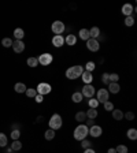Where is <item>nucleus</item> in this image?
Masks as SVG:
<instances>
[{"instance_id": "f257e3e1", "label": "nucleus", "mask_w": 137, "mask_h": 153, "mask_svg": "<svg viewBox=\"0 0 137 153\" xmlns=\"http://www.w3.org/2000/svg\"><path fill=\"white\" fill-rule=\"evenodd\" d=\"M84 73V67L82 66H71L66 70V78L67 79H77V78H81V74Z\"/></svg>"}, {"instance_id": "f03ea898", "label": "nucleus", "mask_w": 137, "mask_h": 153, "mask_svg": "<svg viewBox=\"0 0 137 153\" xmlns=\"http://www.w3.org/2000/svg\"><path fill=\"white\" fill-rule=\"evenodd\" d=\"M74 138L77 141H82V139H87V137L89 135V127H87L85 125H78L74 128Z\"/></svg>"}, {"instance_id": "7ed1b4c3", "label": "nucleus", "mask_w": 137, "mask_h": 153, "mask_svg": "<svg viewBox=\"0 0 137 153\" xmlns=\"http://www.w3.org/2000/svg\"><path fill=\"white\" fill-rule=\"evenodd\" d=\"M48 125H50L51 130H59L62 127V125H63V119H62V116L59 114H54L50 117Z\"/></svg>"}, {"instance_id": "20e7f679", "label": "nucleus", "mask_w": 137, "mask_h": 153, "mask_svg": "<svg viewBox=\"0 0 137 153\" xmlns=\"http://www.w3.org/2000/svg\"><path fill=\"white\" fill-rule=\"evenodd\" d=\"M65 29L66 26L62 21H55L51 25V30H52V33H55V36H62V33L65 32Z\"/></svg>"}, {"instance_id": "39448f33", "label": "nucleus", "mask_w": 137, "mask_h": 153, "mask_svg": "<svg viewBox=\"0 0 137 153\" xmlns=\"http://www.w3.org/2000/svg\"><path fill=\"white\" fill-rule=\"evenodd\" d=\"M51 90H52V86H51L50 83H47V82H41V83H39L37 88H36L37 94H41V96H44V94H50Z\"/></svg>"}, {"instance_id": "423d86ee", "label": "nucleus", "mask_w": 137, "mask_h": 153, "mask_svg": "<svg viewBox=\"0 0 137 153\" xmlns=\"http://www.w3.org/2000/svg\"><path fill=\"white\" fill-rule=\"evenodd\" d=\"M95 93H96V89H95V86L92 85V83L84 85L82 90H81V94H82L84 97H87V99H92V97L95 96Z\"/></svg>"}, {"instance_id": "0eeeda50", "label": "nucleus", "mask_w": 137, "mask_h": 153, "mask_svg": "<svg viewBox=\"0 0 137 153\" xmlns=\"http://www.w3.org/2000/svg\"><path fill=\"white\" fill-rule=\"evenodd\" d=\"M37 60H39V64H41V66H50V64L54 62V56L47 52V54L40 55V56L37 57Z\"/></svg>"}, {"instance_id": "6e6552de", "label": "nucleus", "mask_w": 137, "mask_h": 153, "mask_svg": "<svg viewBox=\"0 0 137 153\" xmlns=\"http://www.w3.org/2000/svg\"><path fill=\"white\" fill-rule=\"evenodd\" d=\"M108 99H110V93H108L107 89H104V88H101V89L98 90V97H96V100L99 101V104H104L106 101H108Z\"/></svg>"}, {"instance_id": "1a4fd4ad", "label": "nucleus", "mask_w": 137, "mask_h": 153, "mask_svg": "<svg viewBox=\"0 0 137 153\" xmlns=\"http://www.w3.org/2000/svg\"><path fill=\"white\" fill-rule=\"evenodd\" d=\"M87 48L90 51V52H98V51L100 49V43H99V40L89 38L87 41Z\"/></svg>"}, {"instance_id": "9d476101", "label": "nucleus", "mask_w": 137, "mask_h": 153, "mask_svg": "<svg viewBox=\"0 0 137 153\" xmlns=\"http://www.w3.org/2000/svg\"><path fill=\"white\" fill-rule=\"evenodd\" d=\"M12 49L15 54H21L25 51V43L22 40H15V41H12Z\"/></svg>"}, {"instance_id": "9b49d317", "label": "nucleus", "mask_w": 137, "mask_h": 153, "mask_svg": "<svg viewBox=\"0 0 137 153\" xmlns=\"http://www.w3.org/2000/svg\"><path fill=\"white\" fill-rule=\"evenodd\" d=\"M103 134V128L98 125H93L92 127H89V135L93 137V138H99L100 135Z\"/></svg>"}, {"instance_id": "f8f14e48", "label": "nucleus", "mask_w": 137, "mask_h": 153, "mask_svg": "<svg viewBox=\"0 0 137 153\" xmlns=\"http://www.w3.org/2000/svg\"><path fill=\"white\" fill-rule=\"evenodd\" d=\"M81 79H82L84 85H89V83H92V81H93V75H92V73L84 70V73L81 74Z\"/></svg>"}, {"instance_id": "ddd939ff", "label": "nucleus", "mask_w": 137, "mask_h": 153, "mask_svg": "<svg viewBox=\"0 0 137 153\" xmlns=\"http://www.w3.org/2000/svg\"><path fill=\"white\" fill-rule=\"evenodd\" d=\"M133 12H134V7L130 3H126L122 6V14L125 15V17H130Z\"/></svg>"}, {"instance_id": "4468645a", "label": "nucleus", "mask_w": 137, "mask_h": 153, "mask_svg": "<svg viewBox=\"0 0 137 153\" xmlns=\"http://www.w3.org/2000/svg\"><path fill=\"white\" fill-rule=\"evenodd\" d=\"M65 44V37L63 36H54L52 37V45L56 48H60Z\"/></svg>"}, {"instance_id": "2eb2a0df", "label": "nucleus", "mask_w": 137, "mask_h": 153, "mask_svg": "<svg viewBox=\"0 0 137 153\" xmlns=\"http://www.w3.org/2000/svg\"><path fill=\"white\" fill-rule=\"evenodd\" d=\"M107 90H108V93H114V94H117V93H119V90H121V86H119L118 82H110Z\"/></svg>"}, {"instance_id": "dca6fc26", "label": "nucleus", "mask_w": 137, "mask_h": 153, "mask_svg": "<svg viewBox=\"0 0 137 153\" xmlns=\"http://www.w3.org/2000/svg\"><path fill=\"white\" fill-rule=\"evenodd\" d=\"M65 44H67V45L73 46L77 44V37L74 36V34H67V36L65 37Z\"/></svg>"}, {"instance_id": "f3484780", "label": "nucleus", "mask_w": 137, "mask_h": 153, "mask_svg": "<svg viewBox=\"0 0 137 153\" xmlns=\"http://www.w3.org/2000/svg\"><path fill=\"white\" fill-rule=\"evenodd\" d=\"M78 36L81 40H84V41H88V40L90 38V34H89V29H81L78 32Z\"/></svg>"}, {"instance_id": "a211bd4d", "label": "nucleus", "mask_w": 137, "mask_h": 153, "mask_svg": "<svg viewBox=\"0 0 137 153\" xmlns=\"http://www.w3.org/2000/svg\"><path fill=\"white\" fill-rule=\"evenodd\" d=\"M26 89H28V88H26V85L23 83V82H17L15 86H14V90L17 93H19V94H21V93H25Z\"/></svg>"}, {"instance_id": "6ab92c4d", "label": "nucleus", "mask_w": 137, "mask_h": 153, "mask_svg": "<svg viewBox=\"0 0 137 153\" xmlns=\"http://www.w3.org/2000/svg\"><path fill=\"white\" fill-rule=\"evenodd\" d=\"M111 112H112V117H114V120H122L123 119V112L121 109H115V108H114Z\"/></svg>"}, {"instance_id": "aec40b11", "label": "nucleus", "mask_w": 137, "mask_h": 153, "mask_svg": "<svg viewBox=\"0 0 137 153\" xmlns=\"http://www.w3.org/2000/svg\"><path fill=\"white\" fill-rule=\"evenodd\" d=\"M89 34H90V38L98 40V37L100 36V29H99L98 26H93L92 29H89Z\"/></svg>"}, {"instance_id": "412c9836", "label": "nucleus", "mask_w": 137, "mask_h": 153, "mask_svg": "<svg viewBox=\"0 0 137 153\" xmlns=\"http://www.w3.org/2000/svg\"><path fill=\"white\" fill-rule=\"evenodd\" d=\"M82 99H84V96L81 94V92H74V93L71 94V100H73V103H76V104L81 103V101H82Z\"/></svg>"}, {"instance_id": "4be33fe9", "label": "nucleus", "mask_w": 137, "mask_h": 153, "mask_svg": "<svg viewBox=\"0 0 137 153\" xmlns=\"http://www.w3.org/2000/svg\"><path fill=\"white\" fill-rule=\"evenodd\" d=\"M85 114H87V119H96V117H98V115H99V112H98V109L89 108V109H88Z\"/></svg>"}, {"instance_id": "5701e85b", "label": "nucleus", "mask_w": 137, "mask_h": 153, "mask_svg": "<svg viewBox=\"0 0 137 153\" xmlns=\"http://www.w3.org/2000/svg\"><path fill=\"white\" fill-rule=\"evenodd\" d=\"M85 119H87V114H85L84 111H78L76 114V120L78 122V123H84Z\"/></svg>"}, {"instance_id": "b1692460", "label": "nucleus", "mask_w": 137, "mask_h": 153, "mask_svg": "<svg viewBox=\"0 0 137 153\" xmlns=\"http://www.w3.org/2000/svg\"><path fill=\"white\" fill-rule=\"evenodd\" d=\"M14 37L17 40H22L23 37H25V32H23V29H21V28H17L14 30Z\"/></svg>"}, {"instance_id": "393cba45", "label": "nucleus", "mask_w": 137, "mask_h": 153, "mask_svg": "<svg viewBox=\"0 0 137 153\" xmlns=\"http://www.w3.org/2000/svg\"><path fill=\"white\" fill-rule=\"evenodd\" d=\"M126 135H128V138H129V139L136 141V139H137V130H136V128H129L128 133H126Z\"/></svg>"}, {"instance_id": "a878e982", "label": "nucleus", "mask_w": 137, "mask_h": 153, "mask_svg": "<svg viewBox=\"0 0 137 153\" xmlns=\"http://www.w3.org/2000/svg\"><path fill=\"white\" fill-rule=\"evenodd\" d=\"M26 63H28V66L29 67H32V68H34V67H37L39 66V60H37V57H32L30 56L28 60H26Z\"/></svg>"}, {"instance_id": "bb28decb", "label": "nucleus", "mask_w": 137, "mask_h": 153, "mask_svg": "<svg viewBox=\"0 0 137 153\" xmlns=\"http://www.w3.org/2000/svg\"><path fill=\"white\" fill-rule=\"evenodd\" d=\"M44 137H45V139H47V141H52V139L55 138V130H51V128H48L47 131H45V135H44Z\"/></svg>"}, {"instance_id": "cd10ccee", "label": "nucleus", "mask_w": 137, "mask_h": 153, "mask_svg": "<svg viewBox=\"0 0 137 153\" xmlns=\"http://www.w3.org/2000/svg\"><path fill=\"white\" fill-rule=\"evenodd\" d=\"M95 68H96V63H95V62H88V63L85 64V68H84V70H85V71L92 73Z\"/></svg>"}, {"instance_id": "c85d7f7f", "label": "nucleus", "mask_w": 137, "mask_h": 153, "mask_svg": "<svg viewBox=\"0 0 137 153\" xmlns=\"http://www.w3.org/2000/svg\"><path fill=\"white\" fill-rule=\"evenodd\" d=\"M7 142H8L7 135L4 134V133H0V146H1V148H4V146L7 145Z\"/></svg>"}, {"instance_id": "c756f323", "label": "nucleus", "mask_w": 137, "mask_h": 153, "mask_svg": "<svg viewBox=\"0 0 137 153\" xmlns=\"http://www.w3.org/2000/svg\"><path fill=\"white\" fill-rule=\"evenodd\" d=\"M88 105H89V108L98 109V107H99V101H98L96 99H89V101H88Z\"/></svg>"}, {"instance_id": "7c9ffc66", "label": "nucleus", "mask_w": 137, "mask_h": 153, "mask_svg": "<svg viewBox=\"0 0 137 153\" xmlns=\"http://www.w3.org/2000/svg\"><path fill=\"white\" fill-rule=\"evenodd\" d=\"M25 93H26V96L29 97V99H34V97H36V94H37L36 89H32V88H28Z\"/></svg>"}, {"instance_id": "2f4dec72", "label": "nucleus", "mask_w": 137, "mask_h": 153, "mask_svg": "<svg viewBox=\"0 0 137 153\" xmlns=\"http://www.w3.org/2000/svg\"><path fill=\"white\" fill-rule=\"evenodd\" d=\"M11 149L12 150H21L22 149V142H19V139L14 141V142L11 144Z\"/></svg>"}, {"instance_id": "473e14b6", "label": "nucleus", "mask_w": 137, "mask_h": 153, "mask_svg": "<svg viewBox=\"0 0 137 153\" xmlns=\"http://www.w3.org/2000/svg\"><path fill=\"white\" fill-rule=\"evenodd\" d=\"M10 137L12 141H17V139H19V137H21V131H19V130H12Z\"/></svg>"}, {"instance_id": "72a5a7b5", "label": "nucleus", "mask_w": 137, "mask_h": 153, "mask_svg": "<svg viewBox=\"0 0 137 153\" xmlns=\"http://www.w3.org/2000/svg\"><path fill=\"white\" fill-rule=\"evenodd\" d=\"M1 45L4 46V48H8V46H12V40L8 38V37H6V38L1 40Z\"/></svg>"}, {"instance_id": "f704fd0d", "label": "nucleus", "mask_w": 137, "mask_h": 153, "mask_svg": "<svg viewBox=\"0 0 137 153\" xmlns=\"http://www.w3.org/2000/svg\"><path fill=\"white\" fill-rule=\"evenodd\" d=\"M81 146H82V149H89V148H92V142L89 139H82L81 141Z\"/></svg>"}, {"instance_id": "c9c22d12", "label": "nucleus", "mask_w": 137, "mask_h": 153, "mask_svg": "<svg viewBox=\"0 0 137 153\" xmlns=\"http://www.w3.org/2000/svg\"><path fill=\"white\" fill-rule=\"evenodd\" d=\"M115 150H117V153H128V146L126 145H118L115 148Z\"/></svg>"}, {"instance_id": "e433bc0d", "label": "nucleus", "mask_w": 137, "mask_h": 153, "mask_svg": "<svg viewBox=\"0 0 137 153\" xmlns=\"http://www.w3.org/2000/svg\"><path fill=\"white\" fill-rule=\"evenodd\" d=\"M125 25H126V26H133L134 25L133 15H130V17H126V18H125Z\"/></svg>"}, {"instance_id": "4c0bfd02", "label": "nucleus", "mask_w": 137, "mask_h": 153, "mask_svg": "<svg viewBox=\"0 0 137 153\" xmlns=\"http://www.w3.org/2000/svg\"><path fill=\"white\" fill-rule=\"evenodd\" d=\"M108 79H110V82H118L119 81V75L117 74V73L108 74Z\"/></svg>"}, {"instance_id": "58836bf2", "label": "nucleus", "mask_w": 137, "mask_h": 153, "mask_svg": "<svg viewBox=\"0 0 137 153\" xmlns=\"http://www.w3.org/2000/svg\"><path fill=\"white\" fill-rule=\"evenodd\" d=\"M123 117H125L126 120H134V114L130 112V111H128L126 114H123Z\"/></svg>"}, {"instance_id": "ea45409f", "label": "nucleus", "mask_w": 137, "mask_h": 153, "mask_svg": "<svg viewBox=\"0 0 137 153\" xmlns=\"http://www.w3.org/2000/svg\"><path fill=\"white\" fill-rule=\"evenodd\" d=\"M103 105H104V109L106 111H112V109H114V104H112L111 101H106Z\"/></svg>"}, {"instance_id": "a19ab883", "label": "nucleus", "mask_w": 137, "mask_h": 153, "mask_svg": "<svg viewBox=\"0 0 137 153\" xmlns=\"http://www.w3.org/2000/svg\"><path fill=\"white\" fill-rule=\"evenodd\" d=\"M101 82H103L104 85H108V83H110V79H108V73H104V74L101 75Z\"/></svg>"}, {"instance_id": "79ce46f5", "label": "nucleus", "mask_w": 137, "mask_h": 153, "mask_svg": "<svg viewBox=\"0 0 137 153\" xmlns=\"http://www.w3.org/2000/svg\"><path fill=\"white\" fill-rule=\"evenodd\" d=\"M36 103H43V100H44V96H41V94H36Z\"/></svg>"}, {"instance_id": "37998d69", "label": "nucleus", "mask_w": 137, "mask_h": 153, "mask_svg": "<svg viewBox=\"0 0 137 153\" xmlns=\"http://www.w3.org/2000/svg\"><path fill=\"white\" fill-rule=\"evenodd\" d=\"M95 125V122H93V119H88L87 120V123H85V126L87 127H92V126Z\"/></svg>"}, {"instance_id": "c03bdc74", "label": "nucleus", "mask_w": 137, "mask_h": 153, "mask_svg": "<svg viewBox=\"0 0 137 153\" xmlns=\"http://www.w3.org/2000/svg\"><path fill=\"white\" fill-rule=\"evenodd\" d=\"M84 153H96L92 148H89V149H84Z\"/></svg>"}, {"instance_id": "a18cd8bd", "label": "nucleus", "mask_w": 137, "mask_h": 153, "mask_svg": "<svg viewBox=\"0 0 137 153\" xmlns=\"http://www.w3.org/2000/svg\"><path fill=\"white\" fill-rule=\"evenodd\" d=\"M107 153H117L115 148H110V149H108V152H107Z\"/></svg>"}, {"instance_id": "49530a36", "label": "nucleus", "mask_w": 137, "mask_h": 153, "mask_svg": "<svg viewBox=\"0 0 137 153\" xmlns=\"http://www.w3.org/2000/svg\"><path fill=\"white\" fill-rule=\"evenodd\" d=\"M12 152H14V150L11 149V148H8V149H7V150H6V153H12Z\"/></svg>"}, {"instance_id": "de8ad7c7", "label": "nucleus", "mask_w": 137, "mask_h": 153, "mask_svg": "<svg viewBox=\"0 0 137 153\" xmlns=\"http://www.w3.org/2000/svg\"><path fill=\"white\" fill-rule=\"evenodd\" d=\"M37 122H43V116H39V117H37Z\"/></svg>"}]
</instances>
